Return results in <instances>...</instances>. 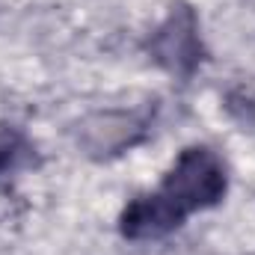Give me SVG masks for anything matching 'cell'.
Instances as JSON below:
<instances>
[{"mask_svg":"<svg viewBox=\"0 0 255 255\" xmlns=\"http://www.w3.org/2000/svg\"><path fill=\"white\" fill-rule=\"evenodd\" d=\"M226 190H229L226 163L208 145L184 148L160 184V193L166 199H172L184 214L220 205Z\"/></svg>","mask_w":255,"mask_h":255,"instance_id":"cell-1","label":"cell"},{"mask_svg":"<svg viewBox=\"0 0 255 255\" xmlns=\"http://www.w3.org/2000/svg\"><path fill=\"white\" fill-rule=\"evenodd\" d=\"M148 54L163 71L175 77H193L199 68L205 51H202V36H199V18L187 3H172L166 18L157 24V30L148 39Z\"/></svg>","mask_w":255,"mask_h":255,"instance_id":"cell-2","label":"cell"},{"mask_svg":"<svg viewBox=\"0 0 255 255\" xmlns=\"http://www.w3.org/2000/svg\"><path fill=\"white\" fill-rule=\"evenodd\" d=\"M187 220V214L166 199L160 190L136 196L119 217V232L128 241H157L166 238L169 232H175L181 223Z\"/></svg>","mask_w":255,"mask_h":255,"instance_id":"cell-3","label":"cell"},{"mask_svg":"<svg viewBox=\"0 0 255 255\" xmlns=\"http://www.w3.org/2000/svg\"><path fill=\"white\" fill-rule=\"evenodd\" d=\"M145 125L148 119L142 113H101L80 125L77 139L92 154H119L125 145L130 148L142 136Z\"/></svg>","mask_w":255,"mask_h":255,"instance_id":"cell-4","label":"cell"},{"mask_svg":"<svg viewBox=\"0 0 255 255\" xmlns=\"http://www.w3.org/2000/svg\"><path fill=\"white\" fill-rule=\"evenodd\" d=\"M33 145L27 142L24 133L12 130V128H3L0 130V175H9L21 166H30L33 163Z\"/></svg>","mask_w":255,"mask_h":255,"instance_id":"cell-5","label":"cell"}]
</instances>
